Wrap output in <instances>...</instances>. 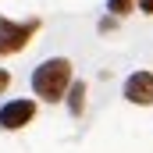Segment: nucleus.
I'll return each mask as SVG.
<instances>
[{
	"label": "nucleus",
	"mask_w": 153,
	"mask_h": 153,
	"mask_svg": "<svg viewBox=\"0 0 153 153\" xmlns=\"http://www.w3.org/2000/svg\"><path fill=\"white\" fill-rule=\"evenodd\" d=\"M107 11L114 18H125L128 11H135V0H107Z\"/></svg>",
	"instance_id": "6"
},
{
	"label": "nucleus",
	"mask_w": 153,
	"mask_h": 153,
	"mask_svg": "<svg viewBox=\"0 0 153 153\" xmlns=\"http://www.w3.org/2000/svg\"><path fill=\"white\" fill-rule=\"evenodd\" d=\"M125 100L128 103H139V107H150L153 103V71L139 68L125 78Z\"/></svg>",
	"instance_id": "4"
},
{
	"label": "nucleus",
	"mask_w": 153,
	"mask_h": 153,
	"mask_svg": "<svg viewBox=\"0 0 153 153\" xmlns=\"http://www.w3.org/2000/svg\"><path fill=\"white\" fill-rule=\"evenodd\" d=\"M135 4H139V11H143V14H153V0H135Z\"/></svg>",
	"instance_id": "8"
},
{
	"label": "nucleus",
	"mask_w": 153,
	"mask_h": 153,
	"mask_svg": "<svg viewBox=\"0 0 153 153\" xmlns=\"http://www.w3.org/2000/svg\"><path fill=\"white\" fill-rule=\"evenodd\" d=\"M71 82H75L71 61L68 57H50V61L36 64V71H32V93L43 96V103H61Z\"/></svg>",
	"instance_id": "1"
},
{
	"label": "nucleus",
	"mask_w": 153,
	"mask_h": 153,
	"mask_svg": "<svg viewBox=\"0 0 153 153\" xmlns=\"http://www.w3.org/2000/svg\"><path fill=\"white\" fill-rule=\"evenodd\" d=\"M114 25H117V18H114V14H107V18H100V32H111Z\"/></svg>",
	"instance_id": "7"
},
{
	"label": "nucleus",
	"mask_w": 153,
	"mask_h": 153,
	"mask_svg": "<svg viewBox=\"0 0 153 153\" xmlns=\"http://www.w3.org/2000/svg\"><path fill=\"white\" fill-rule=\"evenodd\" d=\"M7 85H11V75H7V71H4V68H0V93H4V89H7Z\"/></svg>",
	"instance_id": "9"
},
{
	"label": "nucleus",
	"mask_w": 153,
	"mask_h": 153,
	"mask_svg": "<svg viewBox=\"0 0 153 153\" xmlns=\"http://www.w3.org/2000/svg\"><path fill=\"white\" fill-rule=\"evenodd\" d=\"M43 29L39 18H29V22H11V18H0V57L4 53H18L29 46V39Z\"/></svg>",
	"instance_id": "2"
},
{
	"label": "nucleus",
	"mask_w": 153,
	"mask_h": 153,
	"mask_svg": "<svg viewBox=\"0 0 153 153\" xmlns=\"http://www.w3.org/2000/svg\"><path fill=\"white\" fill-rule=\"evenodd\" d=\"M64 96H68V114H71V117H82V111H85V82L75 78V82L68 85Z\"/></svg>",
	"instance_id": "5"
},
{
	"label": "nucleus",
	"mask_w": 153,
	"mask_h": 153,
	"mask_svg": "<svg viewBox=\"0 0 153 153\" xmlns=\"http://www.w3.org/2000/svg\"><path fill=\"white\" fill-rule=\"evenodd\" d=\"M36 117V100H25V96H14L0 107V128L4 132H14V128H25L32 125Z\"/></svg>",
	"instance_id": "3"
}]
</instances>
